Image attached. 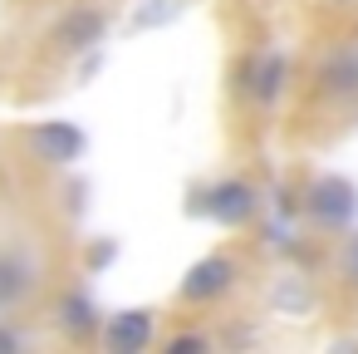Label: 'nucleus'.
Segmentation results:
<instances>
[{"label":"nucleus","instance_id":"f257e3e1","mask_svg":"<svg viewBox=\"0 0 358 354\" xmlns=\"http://www.w3.org/2000/svg\"><path fill=\"white\" fill-rule=\"evenodd\" d=\"M304 217L324 231H353L358 222V187L338 172H319L304 187Z\"/></svg>","mask_w":358,"mask_h":354},{"label":"nucleus","instance_id":"f03ea898","mask_svg":"<svg viewBox=\"0 0 358 354\" xmlns=\"http://www.w3.org/2000/svg\"><path fill=\"white\" fill-rule=\"evenodd\" d=\"M255 212H260V192L245 177H221L206 192H196V202H192V217H206L216 226H245Z\"/></svg>","mask_w":358,"mask_h":354},{"label":"nucleus","instance_id":"7ed1b4c3","mask_svg":"<svg viewBox=\"0 0 358 354\" xmlns=\"http://www.w3.org/2000/svg\"><path fill=\"white\" fill-rule=\"evenodd\" d=\"M285 84H289V60H285L280 50L250 55V60L241 64V74H236V89H241L255 109H275L280 94H285Z\"/></svg>","mask_w":358,"mask_h":354},{"label":"nucleus","instance_id":"20e7f679","mask_svg":"<svg viewBox=\"0 0 358 354\" xmlns=\"http://www.w3.org/2000/svg\"><path fill=\"white\" fill-rule=\"evenodd\" d=\"M30 148H35L40 163L69 168V163H79V158L89 153V133H84L74 118H45V123L30 128Z\"/></svg>","mask_w":358,"mask_h":354},{"label":"nucleus","instance_id":"39448f33","mask_svg":"<svg viewBox=\"0 0 358 354\" xmlns=\"http://www.w3.org/2000/svg\"><path fill=\"white\" fill-rule=\"evenodd\" d=\"M236 275H241V266H236L226 251H211V256H201V261L182 275L177 295H182L187 305H211V300H221V295L236 285Z\"/></svg>","mask_w":358,"mask_h":354},{"label":"nucleus","instance_id":"423d86ee","mask_svg":"<svg viewBox=\"0 0 358 354\" xmlns=\"http://www.w3.org/2000/svg\"><path fill=\"white\" fill-rule=\"evenodd\" d=\"M103 35H108V11H99V6H74V11H64V15L55 20L50 45H55L59 55H84V50H99Z\"/></svg>","mask_w":358,"mask_h":354},{"label":"nucleus","instance_id":"0eeeda50","mask_svg":"<svg viewBox=\"0 0 358 354\" xmlns=\"http://www.w3.org/2000/svg\"><path fill=\"white\" fill-rule=\"evenodd\" d=\"M99 339H103V349H108V354H143V349L157 339V315H152L148 305H133V310L103 315Z\"/></svg>","mask_w":358,"mask_h":354},{"label":"nucleus","instance_id":"6e6552de","mask_svg":"<svg viewBox=\"0 0 358 354\" xmlns=\"http://www.w3.org/2000/svg\"><path fill=\"white\" fill-rule=\"evenodd\" d=\"M55 315H59V329H64L69 339H94V334L103 329V315H99V305H94L89 290H69Z\"/></svg>","mask_w":358,"mask_h":354},{"label":"nucleus","instance_id":"1a4fd4ad","mask_svg":"<svg viewBox=\"0 0 358 354\" xmlns=\"http://www.w3.org/2000/svg\"><path fill=\"white\" fill-rule=\"evenodd\" d=\"M30 285H35V271H30L20 256H6V251H0V310L20 305V300L30 295Z\"/></svg>","mask_w":358,"mask_h":354},{"label":"nucleus","instance_id":"9d476101","mask_svg":"<svg viewBox=\"0 0 358 354\" xmlns=\"http://www.w3.org/2000/svg\"><path fill=\"white\" fill-rule=\"evenodd\" d=\"M319 89L324 94H353L358 89V55H338V60H329L324 69H319Z\"/></svg>","mask_w":358,"mask_h":354},{"label":"nucleus","instance_id":"9b49d317","mask_svg":"<svg viewBox=\"0 0 358 354\" xmlns=\"http://www.w3.org/2000/svg\"><path fill=\"white\" fill-rule=\"evenodd\" d=\"M206 349H211V339H206V334H196V329L172 334V339L162 344V354H206Z\"/></svg>","mask_w":358,"mask_h":354},{"label":"nucleus","instance_id":"f8f14e48","mask_svg":"<svg viewBox=\"0 0 358 354\" xmlns=\"http://www.w3.org/2000/svg\"><path fill=\"white\" fill-rule=\"evenodd\" d=\"M343 275H348V280L358 285V231L348 236V251H343Z\"/></svg>","mask_w":358,"mask_h":354},{"label":"nucleus","instance_id":"ddd939ff","mask_svg":"<svg viewBox=\"0 0 358 354\" xmlns=\"http://www.w3.org/2000/svg\"><path fill=\"white\" fill-rule=\"evenodd\" d=\"M20 344H25V339H20L15 329H6V325H0V354H15Z\"/></svg>","mask_w":358,"mask_h":354}]
</instances>
